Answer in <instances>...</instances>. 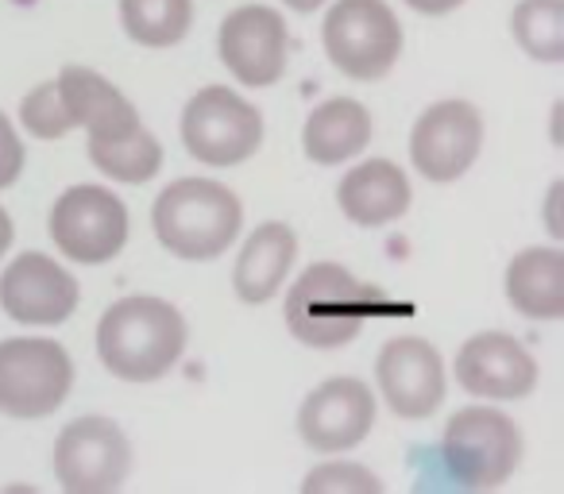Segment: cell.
I'll return each mask as SVG.
<instances>
[{"mask_svg":"<svg viewBox=\"0 0 564 494\" xmlns=\"http://www.w3.org/2000/svg\"><path fill=\"white\" fill-rule=\"evenodd\" d=\"M410 9L422 12V17H448L464 4V0H406Z\"/></svg>","mask_w":564,"mask_h":494,"instance_id":"4316f807","label":"cell"},{"mask_svg":"<svg viewBox=\"0 0 564 494\" xmlns=\"http://www.w3.org/2000/svg\"><path fill=\"white\" fill-rule=\"evenodd\" d=\"M302 491L306 494H379L383 491V479L371 468H364V463L333 460L310 471V475L302 479Z\"/></svg>","mask_w":564,"mask_h":494,"instance_id":"cb8c5ba5","label":"cell"},{"mask_svg":"<svg viewBox=\"0 0 564 494\" xmlns=\"http://www.w3.org/2000/svg\"><path fill=\"white\" fill-rule=\"evenodd\" d=\"M120 24L140 47H178L194 28V0H120Z\"/></svg>","mask_w":564,"mask_h":494,"instance_id":"44dd1931","label":"cell"},{"mask_svg":"<svg viewBox=\"0 0 564 494\" xmlns=\"http://www.w3.org/2000/svg\"><path fill=\"white\" fill-rule=\"evenodd\" d=\"M376 425V394L364 378H325L306 394L299 409V437L322 455H337L364 444Z\"/></svg>","mask_w":564,"mask_h":494,"instance_id":"5bb4252c","label":"cell"},{"mask_svg":"<svg viewBox=\"0 0 564 494\" xmlns=\"http://www.w3.org/2000/svg\"><path fill=\"white\" fill-rule=\"evenodd\" d=\"M186 317L155 294L112 301L97 321V355L124 383H155L186 352Z\"/></svg>","mask_w":564,"mask_h":494,"instance_id":"7a4b0ae2","label":"cell"},{"mask_svg":"<svg viewBox=\"0 0 564 494\" xmlns=\"http://www.w3.org/2000/svg\"><path fill=\"white\" fill-rule=\"evenodd\" d=\"M322 43L329 63L352 81H379L402 55V24L387 0H333Z\"/></svg>","mask_w":564,"mask_h":494,"instance_id":"5b68a950","label":"cell"},{"mask_svg":"<svg viewBox=\"0 0 564 494\" xmlns=\"http://www.w3.org/2000/svg\"><path fill=\"white\" fill-rule=\"evenodd\" d=\"M299 260V235L282 220H267L243 240L232 267V290L243 306H267L286 286Z\"/></svg>","mask_w":564,"mask_h":494,"instance_id":"ac0fdd59","label":"cell"},{"mask_svg":"<svg viewBox=\"0 0 564 494\" xmlns=\"http://www.w3.org/2000/svg\"><path fill=\"white\" fill-rule=\"evenodd\" d=\"M479 151H484V112L471 101H460V97L433 101L414 120L410 163L425 182L448 186V182L464 178L476 166Z\"/></svg>","mask_w":564,"mask_h":494,"instance_id":"30bf717a","label":"cell"},{"mask_svg":"<svg viewBox=\"0 0 564 494\" xmlns=\"http://www.w3.org/2000/svg\"><path fill=\"white\" fill-rule=\"evenodd\" d=\"M55 89L70 128H86V140L112 143L140 128L135 105L89 66H63L55 78Z\"/></svg>","mask_w":564,"mask_h":494,"instance_id":"2e32d148","label":"cell"},{"mask_svg":"<svg viewBox=\"0 0 564 494\" xmlns=\"http://www.w3.org/2000/svg\"><path fill=\"white\" fill-rule=\"evenodd\" d=\"M441 460L460 486L495 491L522 463V429L495 406L456 409L441 432Z\"/></svg>","mask_w":564,"mask_h":494,"instance_id":"277c9868","label":"cell"},{"mask_svg":"<svg viewBox=\"0 0 564 494\" xmlns=\"http://www.w3.org/2000/svg\"><path fill=\"white\" fill-rule=\"evenodd\" d=\"M20 124L35 135V140H63L70 132V120L63 112V101H58L55 81H43L32 94L20 101Z\"/></svg>","mask_w":564,"mask_h":494,"instance_id":"d4e9b609","label":"cell"},{"mask_svg":"<svg viewBox=\"0 0 564 494\" xmlns=\"http://www.w3.org/2000/svg\"><path fill=\"white\" fill-rule=\"evenodd\" d=\"M337 205L352 224L387 228L410 212L414 186L391 158H364L337 182Z\"/></svg>","mask_w":564,"mask_h":494,"instance_id":"e0dca14e","label":"cell"},{"mask_svg":"<svg viewBox=\"0 0 564 494\" xmlns=\"http://www.w3.org/2000/svg\"><path fill=\"white\" fill-rule=\"evenodd\" d=\"M371 143V112L356 97H329L314 105L302 128L306 158L317 166H340L348 158L364 155Z\"/></svg>","mask_w":564,"mask_h":494,"instance_id":"d6986e66","label":"cell"},{"mask_svg":"<svg viewBox=\"0 0 564 494\" xmlns=\"http://www.w3.org/2000/svg\"><path fill=\"white\" fill-rule=\"evenodd\" d=\"M286 9H294V12H317L322 4H329V0H282Z\"/></svg>","mask_w":564,"mask_h":494,"instance_id":"f546056e","label":"cell"},{"mask_svg":"<svg viewBox=\"0 0 564 494\" xmlns=\"http://www.w3.org/2000/svg\"><path fill=\"white\" fill-rule=\"evenodd\" d=\"M86 155L105 178L124 182V186H148L159 171H163V143L148 132V128H135L132 135L112 143H94L86 140Z\"/></svg>","mask_w":564,"mask_h":494,"instance_id":"7402d4cb","label":"cell"},{"mask_svg":"<svg viewBox=\"0 0 564 494\" xmlns=\"http://www.w3.org/2000/svg\"><path fill=\"white\" fill-rule=\"evenodd\" d=\"M243 205L228 186L213 178H178L163 186L151 205V228L174 260L209 263L236 243Z\"/></svg>","mask_w":564,"mask_h":494,"instance_id":"3957f363","label":"cell"},{"mask_svg":"<svg viewBox=\"0 0 564 494\" xmlns=\"http://www.w3.org/2000/svg\"><path fill=\"white\" fill-rule=\"evenodd\" d=\"M453 375L471 398L484 402H522L538 391L541 367L518 337L499 329L476 332L460 344Z\"/></svg>","mask_w":564,"mask_h":494,"instance_id":"4fadbf2b","label":"cell"},{"mask_svg":"<svg viewBox=\"0 0 564 494\" xmlns=\"http://www.w3.org/2000/svg\"><path fill=\"white\" fill-rule=\"evenodd\" d=\"M387 309L414 314V306L394 301L387 290L356 278L340 263H310L286 290L282 317H286V329L299 344L333 352V348L360 340V332L376 317H387Z\"/></svg>","mask_w":564,"mask_h":494,"instance_id":"6da1fadb","label":"cell"},{"mask_svg":"<svg viewBox=\"0 0 564 494\" xmlns=\"http://www.w3.org/2000/svg\"><path fill=\"white\" fill-rule=\"evenodd\" d=\"M78 301V278L43 252H20L0 271V309L20 325H63Z\"/></svg>","mask_w":564,"mask_h":494,"instance_id":"9a60e30c","label":"cell"},{"mask_svg":"<svg viewBox=\"0 0 564 494\" xmlns=\"http://www.w3.org/2000/svg\"><path fill=\"white\" fill-rule=\"evenodd\" d=\"M132 471V440L112 417L86 414L55 437V479L66 494H112Z\"/></svg>","mask_w":564,"mask_h":494,"instance_id":"9c48e42d","label":"cell"},{"mask_svg":"<svg viewBox=\"0 0 564 494\" xmlns=\"http://www.w3.org/2000/svg\"><path fill=\"white\" fill-rule=\"evenodd\" d=\"M507 301L530 321L564 317V252L561 248H522L507 267Z\"/></svg>","mask_w":564,"mask_h":494,"instance_id":"ffe728a7","label":"cell"},{"mask_svg":"<svg viewBox=\"0 0 564 494\" xmlns=\"http://www.w3.org/2000/svg\"><path fill=\"white\" fill-rule=\"evenodd\" d=\"M74 391V363L58 340H0V414L17 421L51 417Z\"/></svg>","mask_w":564,"mask_h":494,"instance_id":"8992f818","label":"cell"},{"mask_svg":"<svg viewBox=\"0 0 564 494\" xmlns=\"http://www.w3.org/2000/svg\"><path fill=\"white\" fill-rule=\"evenodd\" d=\"M561 186L564 182H553V186H549V201H545V224H549V235H553V240H561V217H556V201H561Z\"/></svg>","mask_w":564,"mask_h":494,"instance_id":"83f0119b","label":"cell"},{"mask_svg":"<svg viewBox=\"0 0 564 494\" xmlns=\"http://www.w3.org/2000/svg\"><path fill=\"white\" fill-rule=\"evenodd\" d=\"M182 143L205 166H240L263 147V112L228 86H205L182 109Z\"/></svg>","mask_w":564,"mask_h":494,"instance_id":"52a82bcc","label":"cell"},{"mask_svg":"<svg viewBox=\"0 0 564 494\" xmlns=\"http://www.w3.org/2000/svg\"><path fill=\"white\" fill-rule=\"evenodd\" d=\"M217 55L240 86L267 89L282 81L286 58H291V35L286 20L271 4H240L220 20Z\"/></svg>","mask_w":564,"mask_h":494,"instance_id":"8fae6325","label":"cell"},{"mask_svg":"<svg viewBox=\"0 0 564 494\" xmlns=\"http://www.w3.org/2000/svg\"><path fill=\"white\" fill-rule=\"evenodd\" d=\"M510 32L533 63H564V0H518Z\"/></svg>","mask_w":564,"mask_h":494,"instance_id":"603a6c76","label":"cell"},{"mask_svg":"<svg viewBox=\"0 0 564 494\" xmlns=\"http://www.w3.org/2000/svg\"><path fill=\"white\" fill-rule=\"evenodd\" d=\"M24 143H20L17 128H12V120L0 112V189L17 186V178L24 174Z\"/></svg>","mask_w":564,"mask_h":494,"instance_id":"484cf974","label":"cell"},{"mask_svg":"<svg viewBox=\"0 0 564 494\" xmlns=\"http://www.w3.org/2000/svg\"><path fill=\"white\" fill-rule=\"evenodd\" d=\"M12 240H17V224H12L9 209H0V260H4V255H9Z\"/></svg>","mask_w":564,"mask_h":494,"instance_id":"f1b7e54d","label":"cell"},{"mask_svg":"<svg viewBox=\"0 0 564 494\" xmlns=\"http://www.w3.org/2000/svg\"><path fill=\"white\" fill-rule=\"evenodd\" d=\"M128 232H132L128 205L105 186L78 182L66 194H58L51 209V240L66 260L82 267L117 260L124 252Z\"/></svg>","mask_w":564,"mask_h":494,"instance_id":"ba28073f","label":"cell"},{"mask_svg":"<svg viewBox=\"0 0 564 494\" xmlns=\"http://www.w3.org/2000/svg\"><path fill=\"white\" fill-rule=\"evenodd\" d=\"M376 383L394 417L425 421L445 402L448 371L425 337H394L376 355Z\"/></svg>","mask_w":564,"mask_h":494,"instance_id":"7c38bea8","label":"cell"}]
</instances>
